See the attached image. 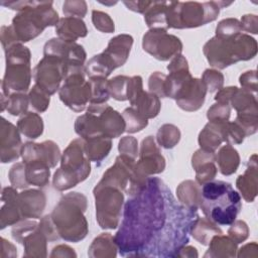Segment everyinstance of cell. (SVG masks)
<instances>
[{
    "label": "cell",
    "instance_id": "cell-38",
    "mask_svg": "<svg viewBox=\"0 0 258 258\" xmlns=\"http://www.w3.org/2000/svg\"><path fill=\"white\" fill-rule=\"evenodd\" d=\"M17 128L21 134L30 139L38 138L43 132L42 118L34 112H26L17 122Z\"/></svg>",
    "mask_w": 258,
    "mask_h": 258
},
{
    "label": "cell",
    "instance_id": "cell-36",
    "mask_svg": "<svg viewBox=\"0 0 258 258\" xmlns=\"http://www.w3.org/2000/svg\"><path fill=\"white\" fill-rule=\"evenodd\" d=\"M190 234L199 243L203 245H209L212 238L215 235L223 234V231L206 217H199L190 229Z\"/></svg>",
    "mask_w": 258,
    "mask_h": 258
},
{
    "label": "cell",
    "instance_id": "cell-41",
    "mask_svg": "<svg viewBox=\"0 0 258 258\" xmlns=\"http://www.w3.org/2000/svg\"><path fill=\"white\" fill-rule=\"evenodd\" d=\"M89 83L91 86L90 104H106L110 98L108 80L105 78H91Z\"/></svg>",
    "mask_w": 258,
    "mask_h": 258
},
{
    "label": "cell",
    "instance_id": "cell-5",
    "mask_svg": "<svg viewBox=\"0 0 258 258\" xmlns=\"http://www.w3.org/2000/svg\"><path fill=\"white\" fill-rule=\"evenodd\" d=\"M203 51L212 67L222 70L237 61L252 59L257 54V41L245 33L230 38L214 36L205 43Z\"/></svg>",
    "mask_w": 258,
    "mask_h": 258
},
{
    "label": "cell",
    "instance_id": "cell-25",
    "mask_svg": "<svg viewBox=\"0 0 258 258\" xmlns=\"http://www.w3.org/2000/svg\"><path fill=\"white\" fill-rule=\"evenodd\" d=\"M2 202L4 205L1 209V229H4L7 226L17 224L22 221V216L18 206V192L15 190V187L7 186L2 190Z\"/></svg>",
    "mask_w": 258,
    "mask_h": 258
},
{
    "label": "cell",
    "instance_id": "cell-1",
    "mask_svg": "<svg viewBox=\"0 0 258 258\" xmlns=\"http://www.w3.org/2000/svg\"><path fill=\"white\" fill-rule=\"evenodd\" d=\"M199 217L197 209L175 200L163 180L148 177L146 184L125 203L114 240L124 257H177Z\"/></svg>",
    "mask_w": 258,
    "mask_h": 258
},
{
    "label": "cell",
    "instance_id": "cell-59",
    "mask_svg": "<svg viewBox=\"0 0 258 258\" xmlns=\"http://www.w3.org/2000/svg\"><path fill=\"white\" fill-rule=\"evenodd\" d=\"M76 257L77 254L75 253L74 249L69 247L68 245H58L52 249L50 257Z\"/></svg>",
    "mask_w": 258,
    "mask_h": 258
},
{
    "label": "cell",
    "instance_id": "cell-33",
    "mask_svg": "<svg viewBox=\"0 0 258 258\" xmlns=\"http://www.w3.org/2000/svg\"><path fill=\"white\" fill-rule=\"evenodd\" d=\"M216 162L223 175H231L238 169L240 156L238 151L231 144H226L222 146L216 154Z\"/></svg>",
    "mask_w": 258,
    "mask_h": 258
},
{
    "label": "cell",
    "instance_id": "cell-11",
    "mask_svg": "<svg viewBox=\"0 0 258 258\" xmlns=\"http://www.w3.org/2000/svg\"><path fill=\"white\" fill-rule=\"evenodd\" d=\"M143 50L158 60H168L180 54L182 43L175 35L167 33L165 29H149L142 38Z\"/></svg>",
    "mask_w": 258,
    "mask_h": 258
},
{
    "label": "cell",
    "instance_id": "cell-48",
    "mask_svg": "<svg viewBox=\"0 0 258 258\" xmlns=\"http://www.w3.org/2000/svg\"><path fill=\"white\" fill-rule=\"evenodd\" d=\"M231 113V106L229 104L217 102L207 112L209 121L214 122H226L229 121Z\"/></svg>",
    "mask_w": 258,
    "mask_h": 258
},
{
    "label": "cell",
    "instance_id": "cell-53",
    "mask_svg": "<svg viewBox=\"0 0 258 258\" xmlns=\"http://www.w3.org/2000/svg\"><path fill=\"white\" fill-rule=\"evenodd\" d=\"M138 143L137 140L132 136H125L119 141V152L121 155L127 156L131 159H136L138 155Z\"/></svg>",
    "mask_w": 258,
    "mask_h": 258
},
{
    "label": "cell",
    "instance_id": "cell-46",
    "mask_svg": "<svg viewBox=\"0 0 258 258\" xmlns=\"http://www.w3.org/2000/svg\"><path fill=\"white\" fill-rule=\"evenodd\" d=\"M241 23L236 18H226L220 21L216 27V36L221 38H230L241 33Z\"/></svg>",
    "mask_w": 258,
    "mask_h": 258
},
{
    "label": "cell",
    "instance_id": "cell-10",
    "mask_svg": "<svg viewBox=\"0 0 258 258\" xmlns=\"http://www.w3.org/2000/svg\"><path fill=\"white\" fill-rule=\"evenodd\" d=\"M84 67L69 69L62 86L58 90L61 102L75 112H82L86 109L91 99V86L86 81Z\"/></svg>",
    "mask_w": 258,
    "mask_h": 258
},
{
    "label": "cell",
    "instance_id": "cell-50",
    "mask_svg": "<svg viewBox=\"0 0 258 258\" xmlns=\"http://www.w3.org/2000/svg\"><path fill=\"white\" fill-rule=\"evenodd\" d=\"M92 21H93L94 26L102 32L111 33L115 29L113 20L105 12H102L99 10H93L92 11Z\"/></svg>",
    "mask_w": 258,
    "mask_h": 258
},
{
    "label": "cell",
    "instance_id": "cell-17",
    "mask_svg": "<svg viewBox=\"0 0 258 258\" xmlns=\"http://www.w3.org/2000/svg\"><path fill=\"white\" fill-rule=\"evenodd\" d=\"M88 113L97 114L103 134L112 139L119 137L125 131V122L122 115L107 104H90Z\"/></svg>",
    "mask_w": 258,
    "mask_h": 258
},
{
    "label": "cell",
    "instance_id": "cell-26",
    "mask_svg": "<svg viewBox=\"0 0 258 258\" xmlns=\"http://www.w3.org/2000/svg\"><path fill=\"white\" fill-rule=\"evenodd\" d=\"M55 33L62 40L76 42L78 38L87 36L88 29L81 18L66 16L60 18L55 25Z\"/></svg>",
    "mask_w": 258,
    "mask_h": 258
},
{
    "label": "cell",
    "instance_id": "cell-22",
    "mask_svg": "<svg viewBox=\"0 0 258 258\" xmlns=\"http://www.w3.org/2000/svg\"><path fill=\"white\" fill-rule=\"evenodd\" d=\"M215 152L204 149L197 150L191 157V165L196 171V179L199 184H204L216 177L218 168L215 165Z\"/></svg>",
    "mask_w": 258,
    "mask_h": 258
},
{
    "label": "cell",
    "instance_id": "cell-24",
    "mask_svg": "<svg viewBox=\"0 0 258 258\" xmlns=\"http://www.w3.org/2000/svg\"><path fill=\"white\" fill-rule=\"evenodd\" d=\"M133 37L129 34H119L111 38L103 53L110 59L115 69L122 67L130 53Z\"/></svg>",
    "mask_w": 258,
    "mask_h": 258
},
{
    "label": "cell",
    "instance_id": "cell-12",
    "mask_svg": "<svg viewBox=\"0 0 258 258\" xmlns=\"http://www.w3.org/2000/svg\"><path fill=\"white\" fill-rule=\"evenodd\" d=\"M12 237L24 246L25 257H45L48 238L39 223L35 221H22L16 224L12 231Z\"/></svg>",
    "mask_w": 258,
    "mask_h": 258
},
{
    "label": "cell",
    "instance_id": "cell-40",
    "mask_svg": "<svg viewBox=\"0 0 258 258\" xmlns=\"http://www.w3.org/2000/svg\"><path fill=\"white\" fill-rule=\"evenodd\" d=\"M179 139L180 131L173 124H164L157 131V143L163 148H173L179 142Z\"/></svg>",
    "mask_w": 258,
    "mask_h": 258
},
{
    "label": "cell",
    "instance_id": "cell-45",
    "mask_svg": "<svg viewBox=\"0 0 258 258\" xmlns=\"http://www.w3.org/2000/svg\"><path fill=\"white\" fill-rule=\"evenodd\" d=\"M50 95H48L46 92H44L40 87H38L37 85H34L29 94V104L32 107V109L38 113L44 112L49 105V98Z\"/></svg>",
    "mask_w": 258,
    "mask_h": 258
},
{
    "label": "cell",
    "instance_id": "cell-51",
    "mask_svg": "<svg viewBox=\"0 0 258 258\" xmlns=\"http://www.w3.org/2000/svg\"><path fill=\"white\" fill-rule=\"evenodd\" d=\"M229 237L237 244L244 242L249 236V228L242 220H235L228 230Z\"/></svg>",
    "mask_w": 258,
    "mask_h": 258
},
{
    "label": "cell",
    "instance_id": "cell-55",
    "mask_svg": "<svg viewBox=\"0 0 258 258\" xmlns=\"http://www.w3.org/2000/svg\"><path fill=\"white\" fill-rule=\"evenodd\" d=\"M239 82L240 85L242 87V89L248 90L252 93L257 92V75H256V71H247L244 74H242L239 78Z\"/></svg>",
    "mask_w": 258,
    "mask_h": 258
},
{
    "label": "cell",
    "instance_id": "cell-43",
    "mask_svg": "<svg viewBox=\"0 0 258 258\" xmlns=\"http://www.w3.org/2000/svg\"><path fill=\"white\" fill-rule=\"evenodd\" d=\"M29 104V97L25 93H15L6 97V109L13 116L25 114Z\"/></svg>",
    "mask_w": 258,
    "mask_h": 258
},
{
    "label": "cell",
    "instance_id": "cell-30",
    "mask_svg": "<svg viewBox=\"0 0 258 258\" xmlns=\"http://www.w3.org/2000/svg\"><path fill=\"white\" fill-rule=\"evenodd\" d=\"M230 106L237 111V114H258V102L256 94L242 88H236L231 97Z\"/></svg>",
    "mask_w": 258,
    "mask_h": 258
},
{
    "label": "cell",
    "instance_id": "cell-52",
    "mask_svg": "<svg viewBox=\"0 0 258 258\" xmlns=\"http://www.w3.org/2000/svg\"><path fill=\"white\" fill-rule=\"evenodd\" d=\"M166 75L160 72H154L150 75L148 80L149 92L156 95L159 98H166L164 91V82Z\"/></svg>",
    "mask_w": 258,
    "mask_h": 258
},
{
    "label": "cell",
    "instance_id": "cell-2",
    "mask_svg": "<svg viewBox=\"0 0 258 258\" xmlns=\"http://www.w3.org/2000/svg\"><path fill=\"white\" fill-rule=\"evenodd\" d=\"M1 5L19 12L12 20V28L21 42H27L42 33L47 26L56 25L59 18L52 1H2Z\"/></svg>",
    "mask_w": 258,
    "mask_h": 258
},
{
    "label": "cell",
    "instance_id": "cell-6",
    "mask_svg": "<svg viewBox=\"0 0 258 258\" xmlns=\"http://www.w3.org/2000/svg\"><path fill=\"white\" fill-rule=\"evenodd\" d=\"M232 2H167L166 20L168 28H192L217 19L220 8Z\"/></svg>",
    "mask_w": 258,
    "mask_h": 258
},
{
    "label": "cell",
    "instance_id": "cell-3",
    "mask_svg": "<svg viewBox=\"0 0 258 258\" xmlns=\"http://www.w3.org/2000/svg\"><path fill=\"white\" fill-rule=\"evenodd\" d=\"M200 208L205 217L216 225L230 226L242 209V200L230 182L213 179L202 186Z\"/></svg>",
    "mask_w": 258,
    "mask_h": 258
},
{
    "label": "cell",
    "instance_id": "cell-58",
    "mask_svg": "<svg viewBox=\"0 0 258 258\" xmlns=\"http://www.w3.org/2000/svg\"><path fill=\"white\" fill-rule=\"evenodd\" d=\"M258 245L256 242H252L249 244L244 245L240 250L239 253L236 254L238 257H257L258 256Z\"/></svg>",
    "mask_w": 258,
    "mask_h": 258
},
{
    "label": "cell",
    "instance_id": "cell-60",
    "mask_svg": "<svg viewBox=\"0 0 258 258\" xmlns=\"http://www.w3.org/2000/svg\"><path fill=\"white\" fill-rule=\"evenodd\" d=\"M177 257H198V252L195 247L191 246H183L178 254Z\"/></svg>",
    "mask_w": 258,
    "mask_h": 258
},
{
    "label": "cell",
    "instance_id": "cell-20",
    "mask_svg": "<svg viewBox=\"0 0 258 258\" xmlns=\"http://www.w3.org/2000/svg\"><path fill=\"white\" fill-rule=\"evenodd\" d=\"M21 156L23 161L41 159L47 163L49 167H54L61 158L57 144L51 140H46L41 143L26 142L22 146Z\"/></svg>",
    "mask_w": 258,
    "mask_h": 258
},
{
    "label": "cell",
    "instance_id": "cell-57",
    "mask_svg": "<svg viewBox=\"0 0 258 258\" xmlns=\"http://www.w3.org/2000/svg\"><path fill=\"white\" fill-rule=\"evenodd\" d=\"M126 7L134 12L138 13H145L148 7L151 5L152 1H123Z\"/></svg>",
    "mask_w": 258,
    "mask_h": 258
},
{
    "label": "cell",
    "instance_id": "cell-15",
    "mask_svg": "<svg viewBox=\"0 0 258 258\" xmlns=\"http://www.w3.org/2000/svg\"><path fill=\"white\" fill-rule=\"evenodd\" d=\"M43 55L58 57L67 66L69 71L71 68L84 67L87 53L81 44L66 41L57 37L49 39L44 44Z\"/></svg>",
    "mask_w": 258,
    "mask_h": 258
},
{
    "label": "cell",
    "instance_id": "cell-8",
    "mask_svg": "<svg viewBox=\"0 0 258 258\" xmlns=\"http://www.w3.org/2000/svg\"><path fill=\"white\" fill-rule=\"evenodd\" d=\"M6 69L2 80V94L9 97L15 93H25L31 81L30 51L21 43L5 49Z\"/></svg>",
    "mask_w": 258,
    "mask_h": 258
},
{
    "label": "cell",
    "instance_id": "cell-31",
    "mask_svg": "<svg viewBox=\"0 0 258 258\" xmlns=\"http://www.w3.org/2000/svg\"><path fill=\"white\" fill-rule=\"evenodd\" d=\"M178 201L190 209H199L202 202V185L194 180H184L176 188Z\"/></svg>",
    "mask_w": 258,
    "mask_h": 258
},
{
    "label": "cell",
    "instance_id": "cell-19",
    "mask_svg": "<svg viewBox=\"0 0 258 258\" xmlns=\"http://www.w3.org/2000/svg\"><path fill=\"white\" fill-rule=\"evenodd\" d=\"M12 123L1 119V162L7 163L16 160L21 154L22 143L19 132Z\"/></svg>",
    "mask_w": 258,
    "mask_h": 258
},
{
    "label": "cell",
    "instance_id": "cell-49",
    "mask_svg": "<svg viewBox=\"0 0 258 258\" xmlns=\"http://www.w3.org/2000/svg\"><path fill=\"white\" fill-rule=\"evenodd\" d=\"M9 179L15 188H27L30 185L26 180L24 163H16L10 168Z\"/></svg>",
    "mask_w": 258,
    "mask_h": 258
},
{
    "label": "cell",
    "instance_id": "cell-7",
    "mask_svg": "<svg viewBox=\"0 0 258 258\" xmlns=\"http://www.w3.org/2000/svg\"><path fill=\"white\" fill-rule=\"evenodd\" d=\"M60 167L53 174V187L59 191L70 189L84 181L91 172L90 159L87 157L82 138L73 140L63 151Z\"/></svg>",
    "mask_w": 258,
    "mask_h": 258
},
{
    "label": "cell",
    "instance_id": "cell-35",
    "mask_svg": "<svg viewBox=\"0 0 258 258\" xmlns=\"http://www.w3.org/2000/svg\"><path fill=\"white\" fill-rule=\"evenodd\" d=\"M117 250L114 237L110 233H102L92 242L88 255L90 257H115Z\"/></svg>",
    "mask_w": 258,
    "mask_h": 258
},
{
    "label": "cell",
    "instance_id": "cell-16",
    "mask_svg": "<svg viewBox=\"0 0 258 258\" xmlns=\"http://www.w3.org/2000/svg\"><path fill=\"white\" fill-rule=\"evenodd\" d=\"M135 165L137 169L146 176L157 174L164 170L165 159L161 155L152 136H147L142 140L140 158Z\"/></svg>",
    "mask_w": 258,
    "mask_h": 258
},
{
    "label": "cell",
    "instance_id": "cell-14",
    "mask_svg": "<svg viewBox=\"0 0 258 258\" xmlns=\"http://www.w3.org/2000/svg\"><path fill=\"white\" fill-rule=\"evenodd\" d=\"M127 100H129L131 107L135 108L147 120L156 117L160 111L159 97L143 91L142 78L140 76H134L129 79Z\"/></svg>",
    "mask_w": 258,
    "mask_h": 258
},
{
    "label": "cell",
    "instance_id": "cell-39",
    "mask_svg": "<svg viewBox=\"0 0 258 258\" xmlns=\"http://www.w3.org/2000/svg\"><path fill=\"white\" fill-rule=\"evenodd\" d=\"M115 70L112 62L103 53L94 55L86 64L85 72L86 75L91 78H107Z\"/></svg>",
    "mask_w": 258,
    "mask_h": 258
},
{
    "label": "cell",
    "instance_id": "cell-29",
    "mask_svg": "<svg viewBox=\"0 0 258 258\" xmlns=\"http://www.w3.org/2000/svg\"><path fill=\"white\" fill-rule=\"evenodd\" d=\"M84 147L86 155L90 161L101 162L108 156L112 148V141L104 135L95 136L84 140Z\"/></svg>",
    "mask_w": 258,
    "mask_h": 258
},
{
    "label": "cell",
    "instance_id": "cell-28",
    "mask_svg": "<svg viewBox=\"0 0 258 258\" xmlns=\"http://www.w3.org/2000/svg\"><path fill=\"white\" fill-rule=\"evenodd\" d=\"M25 165L26 180L29 184L43 187L49 181V166L41 159L23 161Z\"/></svg>",
    "mask_w": 258,
    "mask_h": 258
},
{
    "label": "cell",
    "instance_id": "cell-9",
    "mask_svg": "<svg viewBox=\"0 0 258 258\" xmlns=\"http://www.w3.org/2000/svg\"><path fill=\"white\" fill-rule=\"evenodd\" d=\"M96 219L102 229H116L122 215L124 196L122 190L112 185L97 183L94 190Z\"/></svg>",
    "mask_w": 258,
    "mask_h": 258
},
{
    "label": "cell",
    "instance_id": "cell-37",
    "mask_svg": "<svg viewBox=\"0 0 258 258\" xmlns=\"http://www.w3.org/2000/svg\"><path fill=\"white\" fill-rule=\"evenodd\" d=\"M166 8V1H152L151 5L144 13V20L150 29L161 28L167 30Z\"/></svg>",
    "mask_w": 258,
    "mask_h": 258
},
{
    "label": "cell",
    "instance_id": "cell-21",
    "mask_svg": "<svg viewBox=\"0 0 258 258\" xmlns=\"http://www.w3.org/2000/svg\"><path fill=\"white\" fill-rule=\"evenodd\" d=\"M18 206L22 219H40L45 208V195L38 189H26L18 194Z\"/></svg>",
    "mask_w": 258,
    "mask_h": 258
},
{
    "label": "cell",
    "instance_id": "cell-54",
    "mask_svg": "<svg viewBox=\"0 0 258 258\" xmlns=\"http://www.w3.org/2000/svg\"><path fill=\"white\" fill-rule=\"evenodd\" d=\"M62 12L69 17L82 18L87 13V3L85 1H66L62 5Z\"/></svg>",
    "mask_w": 258,
    "mask_h": 258
},
{
    "label": "cell",
    "instance_id": "cell-47",
    "mask_svg": "<svg viewBox=\"0 0 258 258\" xmlns=\"http://www.w3.org/2000/svg\"><path fill=\"white\" fill-rule=\"evenodd\" d=\"M202 81L204 82L207 91L210 93H215L222 89L224 84V76L217 70L208 69L204 72Z\"/></svg>",
    "mask_w": 258,
    "mask_h": 258
},
{
    "label": "cell",
    "instance_id": "cell-34",
    "mask_svg": "<svg viewBox=\"0 0 258 258\" xmlns=\"http://www.w3.org/2000/svg\"><path fill=\"white\" fill-rule=\"evenodd\" d=\"M237 251V243L230 237L223 234L215 235L209 243V249L204 257H235Z\"/></svg>",
    "mask_w": 258,
    "mask_h": 258
},
{
    "label": "cell",
    "instance_id": "cell-18",
    "mask_svg": "<svg viewBox=\"0 0 258 258\" xmlns=\"http://www.w3.org/2000/svg\"><path fill=\"white\" fill-rule=\"evenodd\" d=\"M207 92V88L201 79L191 78L175 98L176 105L183 111H197L203 106Z\"/></svg>",
    "mask_w": 258,
    "mask_h": 258
},
{
    "label": "cell",
    "instance_id": "cell-56",
    "mask_svg": "<svg viewBox=\"0 0 258 258\" xmlns=\"http://www.w3.org/2000/svg\"><path fill=\"white\" fill-rule=\"evenodd\" d=\"M242 30L253 34L258 33V17L254 14L244 15L240 21Z\"/></svg>",
    "mask_w": 258,
    "mask_h": 258
},
{
    "label": "cell",
    "instance_id": "cell-13",
    "mask_svg": "<svg viewBox=\"0 0 258 258\" xmlns=\"http://www.w3.org/2000/svg\"><path fill=\"white\" fill-rule=\"evenodd\" d=\"M67 73L68 68L61 59L44 55L33 70V80L35 85L48 95H52L59 90V85L64 80Z\"/></svg>",
    "mask_w": 258,
    "mask_h": 258
},
{
    "label": "cell",
    "instance_id": "cell-42",
    "mask_svg": "<svg viewBox=\"0 0 258 258\" xmlns=\"http://www.w3.org/2000/svg\"><path fill=\"white\" fill-rule=\"evenodd\" d=\"M122 117L125 122V131L128 133L141 131L148 125V120L133 107L126 108L122 113Z\"/></svg>",
    "mask_w": 258,
    "mask_h": 258
},
{
    "label": "cell",
    "instance_id": "cell-4",
    "mask_svg": "<svg viewBox=\"0 0 258 258\" xmlns=\"http://www.w3.org/2000/svg\"><path fill=\"white\" fill-rule=\"evenodd\" d=\"M87 198L80 192H69L54 207L50 218L59 237L78 243L88 234V223L84 216Z\"/></svg>",
    "mask_w": 258,
    "mask_h": 258
},
{
    "label": "cell",
    "instance_id": "cell-27",
    "mask_svg": "<svg viewBox=\"0 0 258 258\" xmlns=\"http://www.w3.org/2000/svg\"><path fill=\"white\" fill-rule=\"evenodd\" d=\"M224 123L225 122L209 121V123L206 124L204 129L199 134V144L201 149L215 152L221 143L225 141Z\"/></svg>",
    "mask_w": 258,
    "mask_h": 258
},
{
    "label": "cell",
    "instance_id": "cell-23",
    "mask_svg": "<svg viewBox=\"0 0 258 258\" xmlns=\"http://www.w3.org/2000/svg\"><path fill=\"white\" fill-rule=\"evenodd\" d=\"M257 155L253 154L248 162L243 174H240L236 180V186L241 192L243 199L252 203L257 196L258 187V172H257Z\"/></svg>",
    "mask_w": 258,
    "mask_h": 258
},
{
    "label": "cell",
    "instance_id": "cell-32",
    "mask_svg": "<svg viewBox=\"0 0 258 258\" xmlns=\"http://www.w3.org/2000/svg\"><path fill=\"white\" fill-rule=\"evenodd\" d=\"M75 131L84 140L95 136L104 135L98 115L88 112L77 118L75 122Z\"/></svg>",
    "mask_w": 258,
    "mask_h": 258
},
{
    "label": "cell",
    "instance_id": "cell-44",
    "mask_svg": "<svg viewBox=\"0 0 258 258\" xmlns=\"http://www.w3.org/2000/svg\"><path fill=\"white\" fill-rule=\"evenodd\" d=\"M129 77L127 76H116L108 81V88L110 96L117 101L127 100V89Z\"/></svg>",
    "mask_w": 258,
    "mask_h": 258
}]
</instances>
